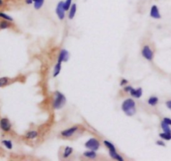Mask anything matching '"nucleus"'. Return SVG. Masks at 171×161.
Listing matches in <instances>:
<instances>
[{
	"mask_svg": "<svg viewBox=\"0 0 171 161\" xmlns=\"http://www.w3.org/2000/svg\"><path fill=\"white\" fill-rule=\"evenodd\" d=\"M25 3L27 4H32L33 3V0H25Z\"/></svg>",
	"mask_w": 171,
	"mask_h": 161,
	"instance_id": "31",
	"label": "nucleus"
},
{
	"mask_svg": "<svg viewBox=\"0 0 171 161\" xmlns=\"http://www.w3.org/2000/svg\"><path fill=\"white\" fill-rule=\"evenodd\" d=\"M44 3V0H33V7L35 9H40Z\"/></svg>",
	"mask_w": 171,
	"mask_h": 161,
	"instance_id": "15",
	"label": "nucleus"
},
{
	"mask_svg": "<svg viewBox=\"0 0 171 161\" xmlns=\"http://www.w3.org/2000/svg\"><path fill=\"white\" fill-rule=\"evenodd\" d=\"M9 21L3 19V21H0V29H9L10 27V24L9 23Z\"/></svg>",
	"mask_w": 171,
	"mask_h": 161,
	"instance_id": "22",
	"label": "nucleus"
},
{
	"mask_svg": "<svg viewBox=\"0 0 171 161\" xmlns=\"http://www.w3.org/2000/svg\"><path fill=\"white\" fill-rule=\"evenodd\" d=\"M103 144H104V145L106 146L107 148L109 149V150H116L114 145H113L112 143H110V141H108V140H103Z\"/></svg>",
	"mask_w": 171,
	"mask_h": 161,
	"instance_id": "24",
	"label": "nucleus"
},
{
	"mask_svg": "<svg viewBox=\"0 0 171 161\" xmlns=\"http://www.w3.org/2000/svg\"><path fill=\"white\" fill-rule=\"evenodd\" d=\"M69 53H68V50L66 49H62L60 53H59V55H58V62L59 63H63V62H67L69 59Z\"/></svg>",
	"mask_w": 171,
	"mask_h": 161,
	"instance_id": "7",
	"label": "nucleus"
},
{
	"mask_svg": "<svg viewBox=\"0 0 171 161\" xmlns=\"http://www.w3.org/2000/svg\"><path fill=\"white\" fill-rule=\"evenodd\" d=\"M84 145H85V147L87 149H91V150H94V151L98 150L100 147L99 142V140H98L97 138H89V139L84 144Z\"/></svg>",
	"mask_w": 171,
	"mask_h": 161,
	"instance_id": "3",
	"label": "nucleus"
},
{
	"mask_svg": "<svg viewBox=\"0 0 171 161\" xmlns=\"http://www.w3.org/2000/svg\"><path fill=\"white\" fill-rule=\"evenodd\" d=\"M156 145H159V146H163V147H165V143L163 141H161V140H158V141L156 142Z\"/></svg>",
	"mask_w": 171,
	"mask_h": 161,
	"instance_id": "28",
	"label": "nucleus"
},
{
	"mask_svg": "<svg viewBox=\"0 0 171 161\" xmlns=\"http://www.w3.org/2000/svg\"><path fill=\"white\" fill-rule=\"evenodd\" d=\"M141 53H142L143 57L145 58H146L148 61H151L152 59H153V58H154V52L152 51L151 48H149V46H144Z\"/></svg>",
	"mask_w": 171,
	"mask_h": 161,
	"instance_id": "5",
	"label": "nucleus"
},
{
	"mask_svg": "<svg viewBox=\"0 0 171 161\" xmlns=\"http://www.w3.org/2000/svg\"><path fill=\"white\" fill-rule=\"evenodd\" d=\"M2 145L8 149H13V143L9 139H3V140H2Z\"/></svg>",
	"mask_w": 171,
	"mask_h": 161,
	"instance_id": "16",
	"label": "nucleus"
},
{
	"mask_svg": "<svg viewBox=\"0 0 171 161\" xmlns=\"http://www.w3.org/2000/svg\"><path fill=\"white\" fill-rule=\"evenodd\" d=\"M55 98L53 103V107L54 108L55 110H59L62 109L63 107L65 106V104L66 103V98L65 96L59 91H56L54 93Z\"/></svg>",
	"mask_w": 171,
	"mask_h": 161,
	"instance_id": "2",
	"label": "nucleus"
},
{
	"mask_svg": "<svg viewBox=\"0 0 171 161\" xmlns=\"http://www.w3.org/2000/svg\"><path fill=\"white\" fill-rule=\"evenodd\" d=\"M163 121L165 123H166L169 125H171V119H169V118H164Z\"/></svg>",
	"mask_w": 171,
	"mask_h": 161,
	"instance_id": "27",
	"label": "nucleus"
},
{
	"mask_svg": "<svg viewBox=\"0 0 171 161\" xmlns=\"http://www.w3.org/2000/svg\"><path fill=\"white\" fill-rule=\"evenodd\" d=\"M122 110L126 115L133 116L136 113L135 102L132 99H127L122 103Z\"/></svg>",
	"mask_w": 171,
	"mask_h": 161,
	"instance_id": "1",
	"label": "nucleus"
},
{
	"mask_svg": "<svg viewBox=\"0 0 171 161\" xmlns=\"http://www.w3.org/2000/svg\"><path fill=\"white\" fill-rule=\"evenodd\" d=\"M72 153H73V149H72L71 147H69V146H67V147L65 149V150H64V155H63V156H64V158L65 159H67L71 155Z\"/></svg>",
	"mask_w": 171,
	"mask_h": 161,
	"instance_id": "17",
	"label": "nucleus"
},
{
	"mask_svg": "<svg viewBox=\"0 0 171 161\" xmlns=\"http://www.w3.org/2000/svg\"><path fill=\"white\" fill-rule=\"evenodd\" d=\"M38 136V132L37 131H29V132L26 134L25 137L29 139H33V138H35Z\"/></svg>",
	"mask_w": 171,
	"mask_h": 161,
	"instance_id": "20",
	"label": "nucleus"
},
{
	"mask_svg": "<svg viewBox=\"0 0 171 161\" xmlns=\"http://www.w3.org/2000/svg\"><path fill=\"white\" fill-rule=\"evenodd\" d=\"M159 137L165 140H170L171 139V133H162V134H159Z\"/></svg>",
	"mask_w": 171,
	"mask_h": 161,
	"instance_id": "25",
	"label": "nucleus"
},
{
	"mask_svg": "<svg viewBox=\"0 0 171 161\" xmlns=\"http://www.w3.org/2000/svg\"><path fill=\"white\" fill-rule=\"evenodd\" d=\"M3 3H4V2H3V0H0V7L3 6Z\"/></svg>",
	"mask_w": 171,
	"mask_h": 161,
	"instance_id": "32",
	"label": "nucleus"
},
{
	"mask_svg": "<svg viewBox=\"0 0 171 161\" xmlns=\"http://www.w3.org/2000/svg\"><path fill=\"white\" fill-rule=\"evenodd\" d=\"M10 79L8 77H1L0 78V88L5 86L9 83Z\"/></svg>",
	"mask_w": 171,
	"mask_h": 161,
	"instance_id": "19",
	"label": "nucleus"
},
{
	"mask_svg": "<svg viewBox=\"0 0 171 161\" xmlns=\"http://www.w3.org/2000/svg\"><path fill=\"white\" fill-rule=\"evenodd\" d=\"M127 83H128V81L126 80V79H122V81L120 82V85H121V86H124V85H125Z\"/></svg>",
	"mask_w": 171,
	"mask_h": 161,
	"instance_id": "30",
	"label": "nucleus"
},
{
	"mask_svg": "<svg viewBox=\"0 0 171 161\" xmlns=\"http://www.w3.org/2000/svg\"><path fill=\"white\" fill-rule=\"evenodd\" d=\"M76 11H77V5L75 3H73L70 9H69V13H68V19H74L75 14H76Z\"/></svg>",
	"mask_w": 171,
	"mask_h": 161,
	"instance_id": "11",
	"label": "nucleus"
},
{
	"mask_svg": "<svg viewBox=\"0 0 171 161\" xmlns=\"http://www.w3.org/2000/svg\"><path fill=\"white\" fill-rule=\"evenodd\" d=\"M78 130V127L77 126H74V127H71L69 129H65L61 132V135L63 137H66V138H68V137H71L74 133L76 132Z\"/></svg>",
	"mask_w": 171,
	"mask_h": 161,
	"instance_id": "8",
	"label": "nucleus"
},
{
	"mask_svg": "<svg viewBox=\"0 0 171 161\" xmlns=\"http://www.w3.org/2000/svg\"><path fill=\"white\" fill-rule=\"evenodd\" d=\"M72 6V0H66L64 2V9L65 11H68Z\"/></svg>",
	"mask_w": 171,
	"mask_h": 161,
	"instance_id": "26",
	"label": "nucleus"
},
{
	"mask_svg": "<svg viewBox=\"0 0 171 161\" xmlns=\"http://www.w3.org/2000/svg\"><path fill=\"white\" fill-rule=\"evenodd\" d=\"M161 128L163 129V131L165 133H171V129L169 128V125L167 124L166 123H165L164 121H162L161 123Z\"/></svg>",
	"mask_w": 171,
	"mask_h": 161,
	"instance_id": "23",
	"label": "nucleus"
},
{
	"mask_svg": "<svg viewBox=\"0 0 171 161\" xmlns=\"http://www.w3.org/2000/svg\"><path fill=\"white\" fill-rule=\"evenodd\" d=\"M0 18L4 20H7V21H9V22L13 21V19L12 17L9 16V15H8L7 13H3V12H0Z\"/></svg>",
	"mask_w": 171,
	"mask_h": 161,
	"instance_id": "21",
	"label": "nucleus"
},
{
	"mask_svg": "<svg viewBox=\"0 0 171 161\" xmlns=\"http://www.w3.org/2000/svg\"><path fill=\"white\" fill-rule=\"evenodd\" d=\"M84 156L85 157H87L89 159H95L97 157V154H96V152L94 151V150H91L89 149V151H85L84 153Z\"/></svg>",
	"mask_w": 171,
	"mask_h": 161,
	"instance_id": "13",
	"label": "nucleus"
},
{
	"mask_svg": "<svg viewBox=\"0 0 171 161\" xmlns=\"http://www.w3.org/2000/svg\"><path fill=\"white\" fill-rule=\"evenodd\" d=\"M131 96L134 97L136 99H139L140 97L142 96L143 94V89L141 88H138V89H134L133 87L130 88V89L129 91Z\"/></svg>",
	"mask_w": 171,
	"mask_h": 161,
	"instance_id": "9",
	"label": "nucleus"
},
{
	"mask_svg": "<svg viewBox=\"0 0 171 161\" xmlns=\"http://www.w3.org/2000/svg\"><path fill=\"white\" fill-rule=\"evenodd\" d=\"M62 66V63H59V62H58L57 63V65H55L54 67V74H53V76L54 77H57L58 74H60V72H61V67Z\"/></svg>",
	"mask_w": 171,
	"mask_h": 161,
	"instance_id": "14",
	"label": "nucleus"
},
{
	"mask_svg": "<svg viewBox=\"0 0 171 161\" xmlns=\"http://www.w3.org/2000/svg\"><path fill=\"white\" fill-rule=\"evenodd\" d=\"M159 102V99L157 97L152 96L148 100V103L150 106H155Z\"/></svg>",
	"mask_w": 171,
	"mask_h": 161,
	"instance_id": "18",
	"label": "nucleus"
},
{
	"mask_svg": "<svg viewBox=\"0 0 171 161\" xmlns=\"http://www.w3.org/2000/svg\"><path fill=\"white\" fill-rule=\"evenodd\" d=\"M0 129L4 132H9L12 129V124L8 118H2L0 119Z\"/></svg>",
	"mask_w": 171,
	"mask_h": 161,
	"instance_id": "4",
	"label": "nucleus"
},
{
	"mask_svg": "<svg viewBox=\"0 0 171 161\" xmlns=\"http://www.w3.org/2000/svg\"><path fill=\"white\" fill-rule=\"evenodd\" d=\"M56 14L57 16L59 19V20H63L65 19V10L64 9V2L63 1H60L59 3L57 4V7H56Z\"/></svg>",
	"mask_w": 171,
	"mask_h": 161,
	"instance_id": "6",
	"label": "nucleus"
},
{
	"mask_svg": "<svg viewBox=\"0 0 171 161\" xmlns=\"http://www.w3.org/2000/svg\"><path fill=\"white\" fill-rule=\"evenodd\" d=\"M150 17L153 18V19H159L161 18V15L159 13L158 7L156 5H153L151 7V9H150Z\"/></svg>",
	"mask_w": 171,
	"mask_h": 161,
	"instance_id": "10",
	"label": "nucleus"
},
{
	"mask_svg": "<svg viewBox=\"0 0 171 161\" xmlns=\"http://www.w3.org/2000/svg\"><path fill=\"white\" fill-rule=\"evenodd\" d=\"M110 155L111 158H113V159H116V160H120V161H124V159H123L122 156H120L118 153H117L116 150H110Z\"/></svg>",
	"mask_w": 171,
	"mask_h": 161,
	"instance_id": "12",
	"label": "nucleus"
},
{
	"mask_svg": "<svg viewBox=\"0 0 171 161\" xmlns=\"http://www.w3.org/2000/svg\"><path fill=\"white\" fill-rule=\"evenodd\" d=\"M166 106L168 107V109L171 110V100H169L166 102Z\"/></svg>",
	"mask_w": 171,
	"mask_h": 161,
	"instance_id": "29",
	"label": "nucleus"
}]
</instances>
